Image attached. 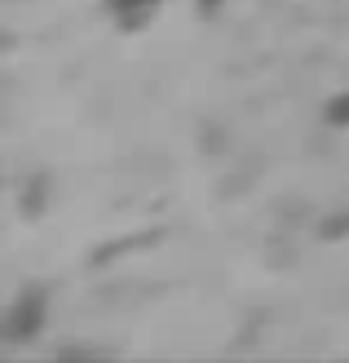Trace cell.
I'll use <instances>...</instances> for the list:
<instances>
[{
  "label": "cell",
  "instance_id": "obj_1",
  "mask_svg": "<svg viewBox=\"0 0 349 363\" xmlns=\"http://www.w3.org/2000/svg\"><path fill=\"white\" fill-rule=\"evenodd\" d=\"M45 315H49V297L40 293V288H23L9 311H5V337L9 341H27L45 328Z\"/></svg>",
  "mask_w": 349,
  "mask_h": 363
},
{
  "label": "cell",
  "instance_id": "obj_2",
  "mask_svg": "<svg viewBox=\"0 0 349 363\" xmlns=\"http://www.w3.org/2000/svg\"><path fill=\"white\" fill-rule=\"evenodd\" d=\"M102 9L115 18L120 31H146L159 13V0H102Z\"/></svg>",
  "mask_w": 349,
  "mask_h": 363
},
{
  "label": "cell",
  "instance_id": "obj_6",
  "mask_svg": "<svg viewBox=\"0 0 349 363\" xmlns=\"http://www.w3.org/2000/svg\"><path fill=\"white\" fill-rule=\"evenodd\" d=\"M222 13V0H199V18H217Z\"/></svg>",
  "mask_w": 349,
  "mask_h": 363
},
{
  "label": "cell",
  "instance_id": "obj_4",
  "mask_svg": "<svg viewBox=\"0 0 349 363\" xmlns=\"http://www.w3.org/2000/svg\"><path fill=\"white\" fill-rule=\"evenodd\" d=\"M45 199H49V177L40 173V177H31V182H27V191H23V217L45 213Z\"/></svg>",
  "mask_w": 349,
  "mask_h": 363
},
{
  "label": "cell",
  "instance_id": "obj_3",
  "mask_svg": "<svg viewBox=\"0 0 349 363\" xmlns=\"http://www.w3.org/2000/svg\"><path fill=\"white\" fill-rule=\"evenodd\" d=\"M323 124H332V129H349V89L332 94L323 102Z\"/></svg>",
  "mask_w": 349,
  "mask_h": 363
},
{
  "label": "cell",
  "instance_id": "obj_5",
  "mask_svg": "<svg viewBox=\"0 0 349 363\" xmlns=\"http://www.w3.org/2000/svg\"><path fill=\"white\" fill-rule=\"evenodd\" d=\"M319 235H323V240H341V235H349V213H332L319 226Z\"/></svg>",
  "mask_w": 349,
  "mask_h": 363
}]
</instances>
